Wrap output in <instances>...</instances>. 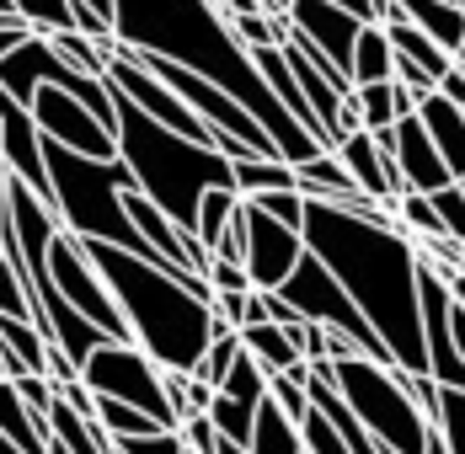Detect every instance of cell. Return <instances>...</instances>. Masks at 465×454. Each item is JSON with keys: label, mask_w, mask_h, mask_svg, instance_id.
Returning <instances> with one entry per match:
<instances>
[{"label": "cell", "mask_w": 465, "mask_h": 454, "mask_svg": "<svg viewBox=\"0 0 465 454\" xmlns=\"http://www.w3.org/2000/svg\"><path fill=\"white\" fill-rule=\"evenodd\" d=\"M305 246L348 283L359 311L370 316L396 369L428 374V337H422V252L401 230L396 209H342L311 198L305 209Z\"/></svg>", "instance_id": "1"}, {"label": "cell", "mask_w": 465, "mask_h": 454, "mask_svg": "<svg viewBox=\"0 0 465 454\" xmlns=\"http://www.w3.org/2000/svg\"><path fill=\"white\" fill-rule=\"evenodd\" d=\"M113 33H118V44L144 48V54H166L187 70L220 81L246 113H257V123L273 134L283 161L300 166L322 150V139L283 107V96L257 70L252 48L235 38L231 16L214 0H113Z\"/></svg>", "instance_id": "2"}, {"label": "cell", "mask_w": 465, "mask_h": 454, "mask_svg": "<svg viewBox=\"0 0 465 454\" xmlns=\"http://www.w3.org/2000/svg\"><path fill=\"white\" fill-rule=\"evenodd\" d=\"M92 262L107 272L124 316H129V331L150 359L161 369H198L214 331H220V316H214V283L209 272H193V278H177L172 268L150 262L129 246H113V241H86Z\"/></svg>", "instance_id": "3"}, {"label": "cell", "mask_w": 465, "mask_h": 454, "mask_svg": "<svg viewBox=\"0 0 465 454\" xmlns=\"http://www.w3.org/2000/svg\"><path fill=\"white\" fill-rule=\"evenodd\" d=\"M118 155L129 161L140 192H150L193 235H198L203 192L209 187H235V161L220 144H198V139L166 129L161 118L144 113L129 91H118Z\"/></svg>", "instance_id": "4"}, {"label": "cell", "mask_w": 465, "mask_h": 454, "mask_svg": "<svg viewBox=\"0 0 465 454\" xmlns=\"http://www.w3.org/2000/svg\"><path fill=\"white\" fill-rule=\"evenodd\" d=\"M48 139V134H44ZM48 177H54V203L64 214V230H75L81 241H113L129 246L150 262H161L150 252V241L140 235V225L129 220V187H140L124 155H81L64 150L59 139H48ZM166 268V262H161Z\"/></svg>", "instance_id": "5"}, {"label": "cell", "mask_w": 465, "mask_h": 454, "mask_svg": "<svg viewBox=\"0 0 465 454\" xmlns=\"http://www.w3.org/2000/svg\"><path fill=\"white\" fill-rule=\"evenodd\" d=\"M331 374V385L342 390V401L359 411V422L380 439V449L396 454H422L433 439V417L412 396V374L396 363H380L370 353H348V359L316 363Z\"/></svg>", "instance_id": "6"}, {"label": "cell", "mask_w": 465, "mask_h": 454, "mask_svg": "<svg viewBox=\"0 0 465 454\" xmlns=\"http://www.w3.org/2000/svg\"><path fill=\"white\" fill-rule=\"evenodd\" d=\"M81 380L92 385L96 396H118L129 407H144L155 422H166V428H183L172 396H166V369L150 359L134 337H107L92 359L81 363Z\"/></svg>", "instance_id": "7"}, {"label": "cell", "mask_w": 465, "mask_h": 454, "mask_svg": "<svg viewBox=\"0 0 465 454\" xmlns=\"http://www.w3.org/2000/svg\"><path fill=\"white\" fill-rule=\"evenodd\" d=\"M283 294H289V305H294L305 321H322V326H331V331L353 337V342H359V353H370V359L396 363V359H391V348L380 342V331L370 326V316L359 311V300L348 294V283L326 268L316 252H305V257H300V268L289 272Z\"/></svg>", "instance_id": "8"}, {"label": "cell", "mask_w": 465, "mask_h": 454, "mask_svg": "<svg viewBox=\"0 0 465 454\" xmlns=\"http://www.w3.org/2000/svg\"><path fill=\"white\" fill-rule=\"evenodd\" d=\"M33 118H38L44 134L59 139L64 150H81V155H118V129H107L75 91L38 86V96H33Z\"/></svg>", "instance_id": "9"}, {"label": "cell", "mask_w": 465, "mask_h": 454, "mask_svg": "<svg viewBox=\"0 0 465 454\" xmlns=\"http://www.w3.org/2000/svg\"><path fill=\"white\" fill-rule=\"evenodd\" d=\"M305 252H311V246H305V230L262 214V209L246 198V272H252L257 289H283Z\"/></svg>", "instance_id": "10"}, {"label": "cell", "mask_w": 465, "mask_h": 454, "mask_svg": "<svg viewBox=\"0 0 465 454\" xmlns=\"http://www.w3.org/2000/svg\"><path fill=\"white\" fill-rule=\"evenodd\" d=\"M0 161H5V172L27 177L44 198H54L44 123L33 118V107H27V102H16V96H5V91H0Z\"/></svg>", "instance_id": "11"}, {"label": "cell", "mask_w": 465, "mask_h": 454, "mask_svg": "<svg viewBox=\"0 0 465 454\" xmlns=\"http://www.w3.org/2000/svg\"><path fill=\"white\" fill-rule=\"evenodd\" d=\"M289 22H294V33L311 48H322L326 59H337L353 75V48H359V33H364V22L353 11H342L337 0H294Z\"/></svg>", "instance_id": "12"}, {"label": "cell", "mask_w": 465, "mask_h": 454, "mask_svg": "<svg viewBox=\"0 0 465 454\" xmlns=\"http://www.w3.org/2000/svg\"><path fill=\"white\" fill-rule=\"evenodd\" d=\"M391 134H396V161H401V177L412 192H439V187H450V182H460L450 172V161H444V150L433 144L428 134V123H422L418 113H407V118H396L391 123Z\"/></svg>", "instance_id": "13"}, {"label": "cell", "mask_w": 465, "mask_h": 454, "mask_svg": "<svg viewBox=\"0 0 465 454\" xmlns=\"http://www.w3.org/2000/svg\"><path fill=\"white\" fill-rule=\"evenodd\" d=\"M418 118L428 123V134L433 144L444 150V161H450V172L465 177V107L450 96V91H433V96H422Z\"/></svg>", "instance_id": "14"}, {"label": "cell", "mask_w": 465, "mask_h": 454, "mask_svg": "<svg viewBox=\"0 0 465 454\" xmlns=\"http://www.w3.org/2000/svg\"><path fill=\"white\" fill-rule=\"evenodd\" d=\"M0 439L27 454H48V422L27 407V396L11 380H0Z\"/></svg>", "instance_id": "15"}, {"label": "cell", "mask_w": 465, "mask_h": 454, "mask_svg": "<svg viewBox=\"0 0 465 454\" xmlns=\"http://www.w3.org/2000/svg\"><path fill=\"white\" fill-rule=\"evenodd\" d=\"M396 5H401L407 22H418L428 38H439L450 54H460V44H465V5H455V0H396Z\"/></svg>", "instance_id": "16"}, {"label": "cell", "mask_w": 465, "mask_h": 454, "mask_svg": "<svg viewBox=\"0 0 465 454\" xmlns=\"http://www.w3.org/2000/svg\"><path fill=\"white\" fill-rule=\"evenodd\" d=\"M241 342H246V353L262 363L268 374H283V369H294V363L305 359V353H300V342H294V331H289V326H279V321L241 326Z\"/></svg>", "instance_id": "17"}, {"label": "cell", "mask_w": 465, "mask_h": 454, "mask_svg": "<svg viewBox=\"0 0 465 454\" xmlns=\"http://www.w3.org/2000/svg\"><path fill=\"white\" fill-rule=\"evenodd\" d=\"M374 81H396V44L385 22H364L353 48V86H374Z\"/></svg>", "instance_id": "18"}, {"label": "cell", "mask_w": 465, "mask_h": 454, "mask_svg": "<svg viewBox=\"0 0 465 454\" xmlns=\"http://www.w3.org/2000/svg\"><path fill=\"white\" fill-rule=\"evenodd\" d=\"M252 454H305V428L268 396L252 428Z\"/></svg>", "instance_id": "19"}, {"label": "cell", "mask_w": 465, "mask_h": 454, "mask_svg": "<svg viewBox=\"0 0 465 454\" xmlns=\"http://www.w3.org/2000/svg\"><path fill=\"white\" fill-rule=\"evenodd\" d=\"M353 96H359L364 129H391L396 118H407V113H418V107H422V102L401 86V81H374V86H359Z\"/></svg>", "instance_id": "20"}, {"label": "cell", "mask_w": 465, "mask_h": 454, "mask_svg": "<svg viewBox=\"0 0 465 454\" xmlns=\"http://www.w3.org/2000/svg\"><path fill=\"white\" fill-rule=\"evenodd\" d=\"M385 27H391V44L401 48L407 59H418L422 70H428V75H433V81L444 86V75L455 70V54L439 44V38H428L418 22H407V16H396V22H385Z\"/></svg>", "instance_id": "21"}, {"label": "cell", "mask_w": 465, "mask_h": 454, "mask_svg": "<svg viewBox=\"0 0 465 454\" xmlns=\"http://www.w3.org/2000/svg\"><path fill=\"white\" fill-rule=\"evenodd\" d=\"M235 187H241V198L273 192V187H300V166L283 161V155H241L235 161Z\"/></svg>", "instance_id": "22"}, {"label": "cell", "mask_w": 465, "mask_h": 454, "mask_svg": "<svg viewBox=\"0 0 465 454\" xmlns=\"http://www.w3.org/2000/svg\"><path fill=\"white\" fill-rule=\"evenodd\" d=\"M235 214H241V187H209L203 209H198V241L214 252L225 241V230L235 225Z\"/></svg>", "instance_id": "23"}, {"label": "cell", "mask_w": 465, "mask_h": 454, "mask_svg": "<svg viewBox=\"0 0 465 454\" xmlns=\"http://www.w3.org/2000/svg\"><path fill=\"white\" fill-rule=\"evenodd\" d=\"M96 422H102L113 439H129V433H155V428H166V422H155L144 407H129V401H118V396H102Z\"/></svg>", "instance_id": "24"}, {"label": "cell", "mask_w": 465, "mask_h": 454, "mask_svg": "<svg viewBox=\"0 0 465 454\" xmlns=\"http://www.w3.org/2000/svg\"><path fill=\"white\" fill-rule=\"evenodd\" d=\"M396 220H401V230H407L412 241H428V235H450V230H444V220H439V203H433L428 192H407V198L396 203Z\"/></svg>", "instance_id": "25"}, {"label": "cell", "mask_w": 465, "mask_h": 454, "mask_svg": "<svg viewBox=\"0 0 465 454\" xmlns=\"http://www.w3.org/2000/svg\"><path fill=\"white\" fill-rule=\"evenodd\" d=\"M11 11L33 16L38 33H59V27H75V0H5Z\"/></svg>", "instance_id": "26"}, {"label": "cell", "mask_w": 465, "mask_h": 454, "mask_svg": "<svg viewBox=\"0 0 465 454\" xmlns=\"http://www.w3.org/2000/svg\"><path fill=\"white\" fill-rule=\"evenodd\" d=\"M124 454H187L183 428H155V433H129V439H113Z\"/></svg>", "instance_id": "27"}, {"label": "cell", "mask_w": 465, "mask_h": 454, "mask_svg": "<svg viewBox=\"0 0 465 454\" xmlns=\"http://www.w3.org/2000/svg\"><path fill=\"white\" fill-rule=\"evenodd\" d=\"M183 439L193 454H220V444H225V433H220V422L209 417V411H193L183 422Z\"/></svg>", "instance_id": "28"}, {"label": "cell", "mask_w": 465, "mask_h": 454, "mask_svg": "<svg viewBox=\"0 0 465 454\" xmlns=\"http://www.w3.org/2000/svg\"><path fill=\"white\" fill-rule=\"evenodd\" d=\"M433 203H439V220H444V230H450L455 241H465V182L439 187V192H433Z\"/></svg>", "instance_id": "29"}, {"label": "cell", "mask_w": 465, "mask_h": 454, "mask_svg": "<svg viewBox=\"0 0 465 454\" xmlns=\"http://www.w3.org/2000/svg\"><path fill=\"white\" fill-rule=\"evenodd\" d=\"M439 428H444L450 449L465 454V390H444V417H439Z\"/></svg>", "instance_id": "30"}, {"label": "cell", "mask_w": 465, "mask_h": 454, "mask_svg": "<svg viewBox=\"0 0 465 454\" xmlns=\"http://www.w3.org/2000/svg\"><path fill=\"white\" fill-rule=\"evenodd\" d=\"M209 283L214 289H257L252 283V272H246V262H231V257H209Z\"/></svg>", "instance_id": "31"}, {"label": "cell", "mask_w": 465, "mask_h": 454, "mask_svg": "<svg viewBox=\"0 0 465 454\" xmlns=\"http://www.w3.org/2000/svg\"><path fill=\"white\" fill-rule=\"evenodd\" d=\"M246 300H252V289H214V316L246 326Z\"/></svg>", "instance_id": "32"}, {"label": "cell", "mask_w": 465, "mask_h": 454, "mask_svg": "<svg viewBox=\"0 0 465 454\" xmlns=\"http://www.w3.org/2000/svg\"><path fill=\"white\" fill-rule=\"evenodd\" d=\"M214 401H220V385L193 369V374H187V411H209Z\"/></svg>", "instance_id": "33"}, {"label": "cell", "mask_w": 465, "mask_h": 454, "mask_svg": "<svg viewBox=\"0 0 465 454\" xmlns=\"http://www.w3.org/2000/svg\"><path fill=\"white\" fill-rule=\"evenodd\" d=\"M337 5H342V11H353V16H359V22H385V16H380V5H374V0H337Z\"/></svg>", "instance_id": "34"}, {"label": "cell", "mask_w": 465, "mask_h": 454, "mask_svg": "<svg viewBox=\"0 0 465 454\" xmlns=\"http://www.w3.org/2000/svg\"><path fill=\"white\" fill-rule=\"evenodd\" d=\"M439 91H450V96H455V102L465 107V70H460V64H455V70L444 75V86H439Z\"/></svg>", "instance_id": "35"}, {"label": "cell", "mask_w": 465, "mask_h": 454, "mask_svg": "<svg viewBox=\"0 0 465 454\" xmlns=\"http://www.w3.org/2000/svg\"><path fill=\"white\" fill-rule=\"evenodd\" d=\"M246 11H268L262 0H225V16H246Z\"/></svg>", "instance_id": "36"}, {"label": "cell", "mask_w": 465, "mask_h": 454, "mask_svg": "<svg viewBox=\"0 0 465 454\" xmlns=\"http://www.w3.org/2000/svg\"><path fill=\"white\" fill-rule=\"evenodd\" d=\"M450 294H455V305L465 311V268H460V272H450Z\"/></svg>", "instance_id": "37"}, {"label": "cell", "mask_w": 465, "mask_h": 454, "mask_svg": "<svg viewBox=\"0 0 465 454\" xmlns=\"http://www.w3.org/2000/svg\"><path fill=\"white\" fill-rule=\"evenodd\" d=\"M220 454H252V444H235V439H225V444H220Z\"/></svg>", "instance_id": "38"}, {"label": "cell", "mask_w": 465, "mask_h": 454, "mask_svg": "<svg viewBox=\"0 0 465 454\" xmlns=\"http://www.w3.org/2000/svg\"><path fill=\"white\" fill-rule=\"evenodd\" d=\"M262 5H268L273 16H289V5H294V0H262Z\"/></svg>", "instance_id": "39"}, {"label": "cell", "mask_w": 465, "mask_h": 454, "mask_svg": "<svg viewBox=\"0 0 465 454\" xmlns=\"http://www.w3.org/2000/svg\"><path fill=\"white\" fill-rule=\"evenodd\" d=\"M0 454H27V449H16V444H5V439H0Z\"/></svg>", "instance_id": "40"}, {"label": "cell", "mask_w": 465, "mask_h": 454, "mask_svg": "<svg viewBox=\"0 0 465 454\" xmlns=\"http://www.w3.org/2000/svg\"><path fill=\"white\" fill-rule=\"evenodd\" d=\"M96 11H107V16H113V0H92Z\"/></svg>", "instance_id": "41"}, {"label": "cell", "mask_w": 465, "mask_h": 454, "mask_svg": "<svg viewBox=\"0 0 465 454\" xmlns=\"http://www.w3.org/2000/svg\"><path fill=\"white\" fill-rule=\"evenodd\" d=\"M214 5H220V11H225V0H214Z\"/></svg>", "instance_id": "42"}, {"label": "cell", "mask_w": 465, "mask_h": 454, "mask_svg": "<svg viewBox=\"0 0 465 454\" xmlns=\"http://www.w3.org/2000/svg\"><path fill=\"white\" fill-rule=\"evenodd\" d=\"M455 5H460V0H455Z\"/></svg>", "instance_id": "43"}, {"label": "cell", "mask_w": 465, "mask_h": 454, "mask_svg": "<svg viewBox=\"0 0 465 454\" xmlns=\"http://www.w3.org/2000/svg\"><path fill=\"white\" fill-rule=\"evenodd\" d=\"M305 454H311V449H305Z\"/></svg>", "instance_id": "44"}, {"label": "cell", "mask_w": 465, "mask_h": 454, "mask_svg": "<svg viewBox=\"0 0 465 454\" xmlns=\"http://www.w3.org/2000/svg\"><path fill=\"white\" fill-rule=\"evenodd\" d=\"M187 454H193V449H187Z\"/></svg>", "instance_id": "45"}, {"label": "cell", "mask_w": 465, "mask_h": 454, "mask_svg": "<svg viewBox=\"0 0 465 454\" xmlns=\"http://www.w3.org/2000/svg\"><path fill=\"white\" fill-rule=\"evenodd\" d=\"M460 182H465V177H460Z\"/></svg>", "instance_id": "46"}]
</instances>
